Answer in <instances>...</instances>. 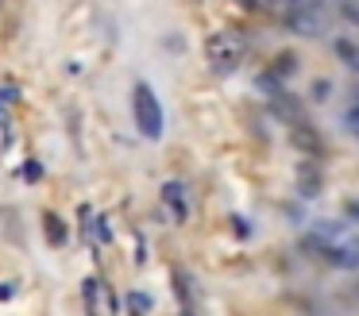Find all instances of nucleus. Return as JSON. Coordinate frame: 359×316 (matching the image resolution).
Listing matches in <instances>:
<instances>
[{"instance_id": "1", "label": "nucleus", "mask_w": 359, "mask_h": 316, "mask_svg": "<svg viewBox=\"0 0 359 316\" xmlns=\"http://www.w3.org/2000/svg\"><path fill=\"white\" fill-rule=\"evenodd\" d=\"M205 54H209L212 74H232V69H240L243 54H248V39H243L240 31H220V35L209 39Z\"/></svg>"}, {"instance_id": "2", "label": "nucleus", "mask_w": 359, "mask_h": 316, "mask_svg": "<svg viewBox=\"0 0 359 316\" xmlns=\"http://www.w3.org/2000/svg\"><path fill=\"white\" fill-rule=\"evenodd\" d=\"M132 112H135V128H140L143 139L163 135V104H158L151 85H135L132 89Z\"/></svg>"}, {"instance_id": "3", "label": "nucleus", "mask_w": 359, "mask_h": 316, "mask_svg": "<svg viewBox=\"0 0 359 316\" xmlns=\"http://www.w3.org/2000/svg\"><path fill=\"white\" fill-rule=\"evenodd\" d=\"M286 23L294 35H305V39H317L325 35L328 27V8L320 4V0H294L286 12Z\"/></svg>"}, {"instance_id": "4", "label": "nucleus", "mask_w": 359, "mask_h": 316, "mask_svg": "<svg viewBox=\"0 0 359 316\" xmlns=\"http://www.w3.org/2000/svg\"><path fill=\"white\" fill-rule=\"evenodd\" d=\"M163 200H166V208H170V216L174 220H186V185L182 181H166L163 185Z\"/></svg>"}, {"instance_id": "5", "label": "nucleus", "mask_w": 359, "mask_h": 316, "mask_svg": "<svg viewBox=\"0 0 359 316\" xmlns=\"http://www.w3.org/2000/svg\"><path fill=\"white\" fill-rule=\"evenodd\" d=\"M290 139H294V146H297V151H305V154H317V151H320L317 131H313V128H305V123H297V128L290 131Z\"/></svg>"}, {"instance_id": "6", "label": "nucleus", "mask_w": 359, "mask_h": 316, "mask_svg": "<svg viewBox=\"0 0 359 316\" xmlns=\"http://www.w3.org/2000/svg\"><path fill=\"white\" fill-rule=\"evenodd\" d=\"M43 231H47V243L50 247H62L66 243V224L58 220L55 212H43Z\"/></svg>"}, {"instance_id": "7", "label": "nucleus", "mask_w": 359, "mask_h": 316, "mask_svg": "<svg viewBox=\"0 0 359 316\" xmlns=\"http://www.w3.org/2000/svg\"><path fill=\"white\" fill-rule=\"evenodd\" d=\"M86 235H89V239L97 235V243H112V228H109V220H104V216H93V220L86 224Z\"/></svg>"}, {"instance_id": "8", "label": "nucleus", "mask_w": 359, "mask_h": 316, "mask_svg": "<svg viewBox=\"0 0 359 316\" xmlns=\"http://www.w3.org/2000/svg\"><path fill=\"white\" fill-rule=\"evenodd\" d=\"M294 69H297V58H294V54H290V50H282L278 58H274L271 74H274V77H290V74H294Z\"/></svg>"}, {"instance_id": "9", "label": "nucleus", "mask_w": 359, "mask_h": 316, "mask_svg": "<svg viewBox=\"0 0 359 316\" xmlns=\"http://www.w3.org/2000/svg\"><path fill=\"white\" fill-rule=\"evenodd\" d=\"M128 308H132V312H151V308H155V301L147 297V293H128Z\"/></svg>"}, {"instance_id": "10", "label": "nucleus", "mask_w": 359, "mask_h": 316, "mask_svg": "<svg viewBox=\"0 0 359 316\" xmlns=\"http://www.w3.org/2000/svg\"><path fill=\"white\" fill-rule=\"evenodd\" d=\"M81 293H86V305L97 308V297H101V282H97V277H86V282H81Z\"/></svg>"}, {"instance_id": "11", "label": "nucleus", "mask_w": 359, "mask_h": 316, "mask_svg": "<svg viewBox=\"0 0 359 316\" xmlns=\"http://www.w3.org/2000/svg\"><path fill=\"white\" fill-rule=\"evenodd\" d=\"M317 189H320V177L313 170H302V193L305 197H317Z\"/></svg>"}, {"instance_id": "12", "label": "nucleus", "mask_w": 359, "mask_h": 316, "mask_svg": "<svg viewBox=\"0 0 359 316\" xmlns=\"http://www.w3.org/2000/svg\"><path fill=\"white\" fill-rule=\"evenodd\" d=\"M20 174H24V181H39V177H43V166H39V162H27V166L24 170H20Z\"/></svg>"}, {"instance_id": "13", "label": "nucleus", "mask_w": 359, "mask_h": 316, "mask_svg": "<svg viewBox=\"0 0 359 316\" xmlns=\"http://www.w3.org/2000/svg\"><path fill=\"white\" fill-rule=\"evenodd\" d=\"M340 15H344V20H351V23H359V0H348V4L340 8Z\"/></svg>"}, {"instance_id": "14", "label": "nucleus", "mask_w": 359, "mask_h": 316, "mask_svg": "<svg viewBox=\"0 0 359 316\" xmlns=\"http://www.w3.org/2000/svg\"><path fill=\"white\" fill-rule=\"evenodd\" d=\"M344 120H348V128H351V131H355V135H359V100H355V104L348 108V116H344Z\"/></svg>"}, {"instance_id": "15", "label": "nucleus", "mask_w": 359, "mask_h": 316, "mask_svg": "<svg viewBox=\"0 0 359 316\" xmlns=\"http://www.w3.org/2000/svg\"><path fill=\"white\" fill-rule=\"evenodd\" d=\"M16 97H20V92L12 89V85H0V104H12Z\"/></svg>"}, {"instance_id": "16", "label": "nucleus", "mask_w": 359, "mask_h": 316, "mask_svg": "<svg viewBox=\"0 0 359 316\" xmlns=\"http://www.w3.org/2000/svg\"><path fill=\"white\" fill-rule=\"evenodd\" d=\"M328 92H332V85H328V81H317V85H313V97H328Z\"/></svg>"}, {"instance_id": "17", "label": "nucleus", "mask_w": 359, "mask_h": 316, "mask_svg": "<svg viewBox=\"0 0 359 316\" xmlns=\"http://www.w3.org/2000/svg\"><path fill=\"white\" fill-rule=\"evenodd\" d=\"M12 293H16V285H12V282H0V301H8Z\"/></svg>"}, {"instance_id": "18", "label": "nucleus", "mask_w": 359, "mask_h": 316, "mask_svg": "<svg viewBox=\"0 0 359 316\" xmlns=\"http://www.w3.org/2000/svg\"><path fill=\"white\" fill-rule=\"evenodd\" d=\"M348 216H355V220H359V200H348Z\"/></svg>"}, {"instance_id": "19", "label": "nucleus", "mask_w": 359, "mask_h": 316, "mask_svg": "<svg viewBox=\"0 0 359 316\" xmlns=\"http://www.w3.org/2000/svg\"><path fill=\"white\" fill-rule=\"evenodd\" d=\"M0 123H4V112H0Z\"/></svg>"}]
</instances>
